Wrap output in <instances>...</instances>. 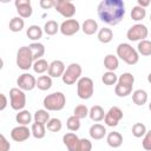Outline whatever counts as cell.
Returning <instances> with one entry per match:
<instances>
[{"label":"cell","instance_id":"33","mask_svg":"<svg viewBox=\"0 0 151 151\" xmlns=\"http://www.w3.org/2000/svg\"><path fill=\"white\" fill-rule=\"evenodd\" d=\"M146 17V9L140 6H134L131 9V19L134 21H140Z\"/></svg>","mask_w":151,"mask_h":151},{"label":"cell","instance_id":"7","mask_svg":"<svg viewBox=\"0 0 151 151\" xmlns=\"http://www.w3.org/2000/svg\"><path fill=\"white\" fill-rule=\"evenodd\" d=\"M81 72H83L81 66L79 64H77V63H72L66 67L61 79H63L64 84L73 85L76 83H78V80L81 78Z\"/></svg>","mask_w":151,"mask_h":151},{"label":"cell","instance_id":"41","mask_svg":"<svg viewBox=\"0 0 151 151\" xmlns=\"http://www.w3.org/2000/svg\"><path fill=\"white\" fill-rule=\"evenodd\" d=\"M142 146L144 150L146 151H151V130L147 131L143 138V142H142Z\"/></svg>","mask_w":151,"mask_h":151},{"label":"cell","instance_id":"6","mask_svg":"<svg viewBox=\"0 0 151 151\" xmlns=\"http://www.w3.org/2000/svg\"><path fill=\"white\" fill-rule=\"evenodd\" d=\"M94 84L93 80L88 77H81L77 83V94L80 99L87 100L93 96Z\"/></svg>","mask_w":151,"mask_h":151},{"label":"cell","instance_id":"46","mask_svg":"<svg viewBox=\"0 0 151 151\" xmlns=\"http://www.w3.org/2000/svg\"><path fill=\"white\" fill-rule=\"evenodd\" d=\"M137 4H138V6L145 8V7H147V6L150 5V0H145V1H144V0H138Z\"/></svg>","mask_w":151,"mask_h":151},{"label":"cell","instance_id":"40","mask_svg":"<svg viewBox=\"0 0 151 151\" xmlns=\"http://www.w3.org/2000/svg\"><path fill=\"white\" fill-rule=\"evenodd\" d=\"M66 126L71 132H76V131H78L80 129V119L77 118L76 116H71V117L67 118Z\"/></svg>","mask_w":151,"mask_h":151},{"label":"cell","instance_id":"1","mask_svg":"<svg viewBox=\"0 0 151 151\" xmlns=\"http://www.w3.org/2000/svg\"><path fill=\"white\" fill-rule=\"evenodd\" d=\"M99 19L106 25H118L125 15V4L123 0H103L97 7Z\"/></svg>","mask_w":151,"mask_h":151},{"label":"cell","instance_id":"27","mask_svg":"<svg viewBox=\"0 0 151 151\" xmlns=\"http://www.w3.org/2000/svg\"><path fill=\"white\" fill-rule=\"evenodd\" d=\"M15 120H17V123H19V125L27 126L32 122V114H31V112L28 110H21V111H19L17 113Z\"/></svg>","mask_w":151,"mask_h":151},{"label":"cell","instance_id":"2","mask_svg":"<svg viewBox=\"0 0 151 151\" xmlns=\"http://www.w3.org/2000/svg\"><path fill=\"white\" fill-rule=\"evenodd\" d=\"M133 84H134V77L132 76V73L125 72L122 76H119L117 85L114 86V93L120 98L127 97L132 92Z\"/></svg>","mask_w":151,"mask_h":151},{"label":"cell","instance_id":"29","mask_svg":"<svg viewBox=\"0 0 151 151\" xmlns=\"http://www.w3.org/2000/svg\"><path fill=\"white\" fill-rule=\"evenodd\" d=\"M37 87L41 91H47L52 87V78L50 76H40L37 79Z\"/></svg>","mask_w":151,"mask_h":151},{"label":"cell","instance_id":"5","mask_svg":"<svg viewBox=\"0 0 151 151\" xmlns=\"http://www.w3.org/2000/svg\"><path fill=\"white\" fill-rule=\"evenodd\" d=\"M34 59L28 46H21L17 52V66L22 71H28L33 67Z\"/></svg>","mask_w":151,"mask_h":151},{"label":"cell","instance_id":"19","mask_svg":"<svg viewBox=\"0 0 151 151\" xmlns=\"http://www.w3.org/2000/svg\"><path fill=\"white\" fill-rule=\"evenodd\" d=\"M106 143L109 144V146L117 149L123 144V136L117 131H112L106 136Z\"/></svg>","mask_w":151,"mask_h":151},{"label":"cell","instance_id":"49","mask_svg":"<svg viewBox=\"0 0 151 151\" xmlns=\"http://www.w3.org/2000/svg\"><path fill=\"white\" fill-rule=\"evenodd\" d=\"M150 21H151V14H150Z\"/></svg>","mask_w":151,"mask_h":151},{"label":"cell","instance_id":"36","mask_svg":"<svg viewBox=\"0 0 151 151\" xmlns=\"http://www.w3.org/2000/svg\"><path fill=\"white\" fill-rule=\"evenodd\" d=\"M101 81L107 85V86H111V85H114L117 81H118V77L114 72H111V71H106L103 76H101Z\"/></svg>","mask_w":151,"mask_h":151},{"label":"cell","instance_id":"26","mask_svg":"<svg viewBox=\"0 0 151 151\" xmlns=\"http://www.w3.org/2000/svg\"><path fill=\"white\" fill-rule=\"evenodd\" d=\"M97 38L100 42L103 44H109L112 39H113V32L111 28L109 27H103L98 31V34H97Z\"/></svg>","mask_w":151,"mask_h":151},{"label":"cell","instance_id":"21","mask_svg":"<svg viewBox=\"0 0 151 151\" xmlns=\"http://www.w3.org/2000/svg\"><path fill=\"white\" fill-rule=\"evenodd\" d=\"M105 112H104V109L100 106V105H94L90 109V112H88V117L91 118L92 122H101L104 118H105Z\"/></svg>","mask_w":151,"mask_h":151},{"label":"cell","instance_id":"11","mask_svg":"<svg viewBox=\"0 0 151 151\" xmlns=\"http://www.w3.org/2000/svg\"><path fill=\"white\" fill-rule=\"evenodd\" d=\"M123 119V111L120 107L118 106H112L110 107V110L106 112L105 118H104V123L107 126L114 127L119 124V122Z\"/></svg>","mask_w":151,"mask_h":151},{"label":"cell","instance_id":"23","mask_svg":"<svg viewBox=\"0 0 151 151\" xmlns=\"http://www.w3.org/2000/svg\"><path fill=\"white\" fill-rule=\"evenodd\" d=\"M118 66H119V60H118V57L117 55H114V54H107L104 58V67L107 71L114 72V70H117Z\"/></svg>","mask_w":151,"mask_h":151},{"label":"cell","instance_id":"14","mask_svg":"<svg viewBox=\"0 0 151 151\" xmlns=\"http://www.w3.org/2000/svg\"><path fill=\"white\" fill-rule=\"evenodd\" d=\"M31 134H32V131L25 125H18V126L13 127L11 131V138L18 143L27 140Z\"/></svg>","mask_w":151,"mask_h":151},{"label":"cell","instance_id":"30","mask_svg":"<svg viewBox=\"0 0 151 151\" xmlns=\"http://www.w3.org/2000/svg\"><path fill=\"white\" fill-rule=\"evenodd\" d=\"M33 119H34L35 123L46 125L51 118H50V113H48L47 110H37L34 116H33Z\"/></svg>","mask_w":151,"mask_h":151},{"label":"cell","instance_id":"13","mask_svg":"<svg viewBox=\"0 0 151 151\" xmlns=\"http://www.w3.org/2000/svg\"><path fill=\"white\" fill-rule=\"evenodd\" d=\"M81 28L80 24L76 19H66L60 24V32L63 35L71 37L78 33V31Z\"/></svg>","mask_w":151,"mask_h":151},{"label":"cell","instance_id":"28","mask_svg":"<svg viewBox=\"0 0 151 151\" xmlns=\"http://www.w3.org/2000/svg\"><path fill=\"white\" fill-rule=\"evenodd\" d=\"M31 131H32V136L37 139H41L45 137L46 134V125L39 124V123H33L31 126Z\"/></svg>","mask_w":151,"mask_h":151},{"label":"cell","instance_id":"37","mask_svg":"<svg viewBox=\"0 0 151 151\" xmlns=\"http://www.w3.org/2000/svg\"><path fill=\"white\" fill-rule=\"evenodd\" d=\"M46 127L51 132H59L63 127V123L59 118H51L48 120V123L46 124Z\"/></svg>","mask_w":151,"mask_h":151},{"label":"cell","instance_id":"15","mask_svg":"<svg viewBox=\"0 0 151 151\" xmlns=\"http://www.w3.org/2000/svg\"><path fill=\"white\" fill-rule=\"evenodd\" d=\"M14 5H15L17 12H18L20 18L26 19V18H29L32 15L33 8H32V5H31L29 0H15Z\"/></svg>","mask_w":151,"mask_h":151},{"label":"cell","instance_id":"42","mask_svg":"<svg viewBox=\"0 0 151 151\" xmlns=\"http://www.w3.org/2000/svg\"><path fill=\"white\" fill-rule=\"evenodd\" d=\"M91 150H92V143L87 138H80L79 151H91Z\"/></svg>","mask_w":151,"mask_h":151},{"label":"cell","instance_id":"9","mask_svg":"<svg viewBox=\"0 0 151 151\" xmlns=\"http://www.w3.org/2000/svg\"><path fill=\"white\" fill-rule=\"evenodd\" d=\"M149 35V29L143 24H136L131 26L126 32V38L130 41H142Z\"/></svg>","mask_w":151,"mask_h":151},{"label":"cell","instance_id":"31","mask_svg":"<svg viewBox=\"0 0 151 151\" xmlns=\"http://www.w3.org/2000/svg\"><path fill=\"white\" fill-rule=\"evenodd\" d=\"M58 31H60V26L57 21L54 20H48L45 22L44 25V32L47 34V35H54L58 33Z\"/></svg>","mask_w":151,"mask_h":151},{"label":"cell","instance_id":"39","mask_svg":"<svg viewBox=\"0 0 151 151\" xmlns=\"http://www.w3.org/2000/svg\"><path fill=\"white\" fill-rule=\"evenodd\" d=\"M88 112H90V110L87 109V106L84 105V104H80V105H77L74 107L73 116H76L79 119H84V118H86L88 116Z\"/></svg>","mask_w":151,"mask_h":151},{"label":"cell","instance_id":"44","mask_svg":"<svg viewBox=\"0 0 151 151\" xmlns=\"http://www.w3.org/2000/svg\"><path fill=\"white\" fill-rule=\"evenodd\" d=\"M39 5L42 9H48L55 6V0H40Z\"/></svg>","mask_w":151,"mask_h":151},{"label":"cell","instance_id":"48","mask_svg":"<svg viewBox=\"0 0 151 151\" xmlns=\"http://www.w3.org/2000/svg\"><path fill=\"white\" fill-rule=\"evenodd\" d=\"M149 110H150V111H151V103H150V104H149Z\"/></svg>","mask_w":151,"mask_h":151},{"label":"cell","instance_id":"32","mask_svg":"<svg viewBox=\"0 0 151 151\" xmlns=\"http://www.w3.org/2000/svg\"><path fill=\"white\" fill-rule=\"evenodd\" d=\"M137 51L139 54L144 55V57H149L151 55V41L150 40H142L138 42L137 46Z\"/></svg>","mask_w":151,"mask_h":151},{"label":"cell","instance_id":"3","mask_svg":"<svg viewBox=\"0 0 151 151\" xmlns=\"http://www.w3.org/2000/svg\"><path fill=\"white\" fill-rule=\"evenodd\" d=\"M117 57L127 65H136L139 61L138 51L126 42H122L117 46Z\"/></svg>","mask_w":151,"mask_h":151},{"label":"cell","instance_id":"17","mask_svg":"<svg viewBox=\"0 0 151 151\" xmlns=\"http://www.w3.org/2000/svg\"><path fill=\"white\" fill-rule=\"evenodd\" d=\"M65 70H66L65 64L61 60H53L50 64V68L47 72L51 78H59V77H63Z\"/></svg>","mask_w":151,"mask_h":151},{"label":"cell","instance_id":"35","mask_svg":"<svg viewBox=\"0 0 151 151\" xmlns=\"http://www.w3.org/2000/svg\"><path fill=\"white\" fill-rule=\"evenodd\" d=\"M24 26H25V21L20 17H14L9 21V29L12 32H20V31H22Z\"/></svg>","mask_w":151,"mask_h":151},{"label":"cell","instance_id":"12","mask_svg":"<svg viewBox=\"0 0 151 151\" xmlns=\"http://www.w3.org/2000/svg\"><path fill=\"white\" fill-rule=\"evenodd\" d=\"M17 85L22 91H32L37 87V79L31 73H22L17 79Z\"/></svg>","mask_w":151,"mask_h":151},{"label":"cell","instance_id":"45","mask_svg":"<svg viewBox=\"0 0 151 151\" xmlns=\"http://www.w3.org/2000/svg\"><path fill=\"white\" fill-rule=\"evenodd\" d=\"M0 98H1V105H0V111H4L7 106V98L4 93H0Z\"/></svg>","mask_w":151,"mask_h":151},{"label":"cell","instance_id":"8","mask_svg":"<svg viewBox=\"0 0 151 151\" xmlns=\"http://www.w3.org/2000/svg\"><path fill=\"white\" fill-rule=\"evenodd\" d=\"M9 103L11 107L15 111L24 110L26 105V94L25 91L20 90L19 87H13L9 90Z\"/></svg>","mask_w":151,"mask_h":151},{"label":"cell","instance_id":"18","mask_svg":"<svg viewBox=\"0 0 151 151\" xmlns=\"http://www.w3.org/2000/svg\"><path fill=\"white\" fill-rule=\"evenodd\" d=\"M90 137L94 140H100L106 136V127L101 124H93L88 130Z\"/></svg>","mask_w":151,"mask_h":151},{"label":"cell","instance_id":"24","mask_svg":"<svg viewBox=\"0 0 151 151\" xmlns=\"http://www.w3.org/2000/svg\"><path fill=\"white\" fill-rule=\"evenodd\" d=\"M28 47H29V50L32 52L34 61L38 60V59H41V57H44V54H45V46L41 42H32L31 45H28Z\"/></svg>","mask_w":151,"mask_h":151},{"label":"cell","instance_id":"10","mask_svg":"<svg viewBox=\"0 0 151 151\" xmlns=\"http://www.w3.org/2000/svg\"><path fill=\"white\" fill-rule=\"evenodd\" d=\"M54 8L60 15L66 19H72V17L76 14V6L68 0H57Z\"/></svg>","mask_w":151,"mask_h":151},{"label":"cell","instance_id":"43","mask_svg":"<svg viewBox=\"0 0 151 151\" xmlns=\"http://www.w3.org/2000/svg\"><path fill=\"white\" fill-rule=\"evenodd\" d=\"M11 144L4 134H0V151H9Z\"/></svg>","mask_w":151,"mask_h":151},{"label":"cell","instance_id":"4","mask_svg":"<svg viewBox=\"0 0 151 151\" xmlns=\"http://www.w3.org/2000/svg\"><path fill=\"white\" fill-rule=\"evenodd\" d=\"M65 104L66 97L63 92H53L47 94L42 100V105L47 111H61L65 107Z\"/></svg>","mask_w":151,"mask_h":151},{"label":"cell","instance_id":"16","mask_svg":"<svg viewBox=\"0 0 151 151\" xmlns=\"http://www.w3.org/2000/svg\"><path fill=\"white\" fill-rule=\"evenodd\" d=\"M63 143L68 151H79L80 138L74 132H67L63 136Z\"/></svg>","mask_w":151,"mask_h":151},{"label":"cell","instance_id":"22","mask_svg":"<svg viewBox=\"0 0 151 151\" xmlns=\"http://www.w3.org/2000/svg\"><path fill=\"white\" fill-rule=\"evenodd\" d=\"M81 31L86 35H92L98 31V22L94 19H86L81 25Z\"/></svg>","mask_w":151,"mask_h":151},{"label":"cell","instance_id":"34","mask_svg":"<svg viewBox=\"0 0 151 151\" xmlns=\"http://www.w3.org/2000/svg\"><path fill=\"white\" fill-rule=\"evenodd\" d=\"M33 71L35 72V73H39V74H41V73H44V72H46V71H48V68H50V64L45 60V59H38V60H35L34 61V64H33Z\"/></svg>","mask_w":151,"mask_h":151},{"label":"cell","instance_id":"25","mask_svg":"<svg viewBox=\"0 0 151 151\" xmlns=\"http://www.w3.org/2000/svg\"><path fill=\"white\" fill-rule=\"evenodd\" d=\"M132 100H133V103L137 106H143L147 101V93H146V91H144L142 88L133 91V93H132Z\"/></svg>","mask_w":151,"mask_h":151},{"label":"cell","instance_id":"47","mask_svg":"<svg viewBox=\"0 0 151 151\" xmlns=\"http://www.w3.org/2000/svg\"><path fill=\"white\" fill-rule=\"evenodd\" d=\"M147 81L151 84V72H150V73H149V76H147Z\"/></svg>","mask_w":151,"mask_h":151},{"label":"cell","instance_id":"20","mask_svg":"<svg viewBox=\"0 0 151 151\" xmlns=\"http://www.w3.org/2000/svg\"><path fill=\"white\" fill-rule=\"evenodd\" d=\"M42 33H44V29L38 25H31L26 31V35L28 37V39L33 40L34 42H38V40L41 39Z\"/></svg>","mask_w":151,"mask_h":151},{"label":"cell","instance_id":"38","mask_svg":"<svg viewBox=\"0 0 151 151\" xmlns=\"http://www.w3.org/2000/svg\"><path fill=\"white\" fill-rule=\"evenodd\" d=\"M131 132L136 138H142L145 136V133L147 131H146V126L143 123H136V124H133Z\"/></svg>","mask_w":151,"mask_h":151}]
</instances>
